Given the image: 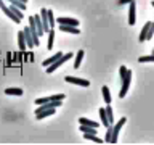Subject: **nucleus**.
I'll return each mask as SVG.
<instances>
[{"label": "nucleus", "instance_id": "nucleus-17", "mask_svg": "<svg viewBox=\"0 0 154 145\" xmlns=\"http://www.w3.org/2000/svg\"><path fill=\"white\" fill-rule=\"evenodd\" d=\"M84 55H85V52H84V50H79V52H77L75 60H74V68H75V69L80 66V63H82V58H84Z\"/></svg>", "mask_w": 154, "mask_h": 145}, {"label": "nucleus", "instance_id": "nucleus-11", "mask_svg": "<svg viewBox=\"0 0 154 145\" xmlns=\"http://www.w3.org/2000/svg\"><path fill=\"white\" fill-rule=\"evenodd\" d=\"M18 45L21 52H26V39H24V32H18Z\"/></svg>", "mask_w": 154, "mask_h": 145}, {"label": "nucleus", "instance_id": "nucleus-15", "mask_svg": "<svg viewBox=\"0 0 154 145\" xmlns=\"http://www.w3.org/2000/svg\"><path fill=\"white\" fill-rule=\"evenodd\" d=\"M61 55H63V53H61V52H56V53H55V55H53L51 58H47V60H43V61H42V65H43V66H45V68H47L48 65H51V63H53V61H56V60H58V58H60Z\"/></svg>", "mask_w": 154, "mask_h": 145}, {"label": "nucleus", "instance_id": "nucleus-29", "mask_svg": "<svg viewBox=\"0 0 154 145\" xmlns=\"http://www.w3.org/2000/svg\"><path fill=\"white\" fill-rule=\"evenodd\" d=\"M19 2H23V3H27V0H19Z\"/></svg>", "mask_w": 154, "mask_h": 145}, {"label": "nucleus", "instance_id": "nucleus-24", "mask_svg": "<svg viewBox=\"0 0 154 145\" xmlns=\"http://www.w3.org/2000/svg\"><path fill=\"white\" fill-rule=\"evenodd\" d=\"M8 8L13 11V14H14V16H18L19 19H23V16H24V14H23V10H19L18 7H14V5H11V7H8Z\"/></svg>", "mask_w": 154, "mask_h": 145}, {"label": "nucleus", "instance_id": "nucleus-10", "mask_svg": "<svg viewBox=\"0 0 154 145\" xmlns=\"http://www.w3.org/2000/svg\"><path fill=\"white\" fill-rule=\"evenodd\" d=\"M60 31L61 32H69V34H80L77 26H64V24H60Z\"/></svg>", "mask_w": 154, "mask_h": 145}, {"label": "nucleus", "instance_id": "nucleus-28", "mask_svg": "<svg viewBox=\"0 0 154 145\" xmlns=\"http://www.w3.org/2000/svg\"><path fill=\"white\" fill-rule=\"evenodd\" d=\"M132 0H117V5L120 7V5H125V3H130Z\"/></svg>", "mask_w": 154, "mask_h": 145}, {"label": "nucleus", "instance_id": "nucleus-9", "mask_svg": "<svg viewBox=\"0 0 154 145\" xmlns=\"http://www.w3.org/2000/svg\"><path fill=\"white\" fill-rule=\"evenodd\" d=\"M24 39H26V48H31V47H34V40H32V34H31V31H29V26L24 29Z\"/></svg>", "mask_w": 154, "mask_h": 145}, {"label": "nucleus", "instance_id": "nucleus-8", "mask_svg": "<svg viewBox=\"0 0 154 145\" xmlns=\"http://www.w3.org/2000/svg\"><path fill=\"white\" fill-rule=\"evenodd\" d=\"M40 21H42V27H43V32H47L50 26H48V16H47V8H43L40 11Z\"/></svg>", "mask_w": 154, "mask_h": 145}, {"label": "nucleus", "instance_id": "nucleus-12", "mask_svg": "<svg viewBox=\"0 0 154 145\" xmlns=\"http://www.w3.org/2000/svg\"><path fill=\"white\" fill-rule=\"evenodd\" d=\"M47 34H48L47 48H48V50H51V48H53V42H55V31H53V29H48V31H47Z\"/></svg>", "mask_w": 154, "mask_h": 145}, {"label": "nucleus", "instance_id": "nucleus-3", "mask_svg": "<svg viewBox=\"0 0 154 145\" xmlns=\"http://www.w3.org/2000/svg\"><path fill=\"white\" fill-rule=\"evenodd\" d=\"M130 82H132V71L127 69V74H125V77L122 79V87H120V92H119V97H120V98H124V97L127 95L128 87H130Z\"/></svg>", "mask_w": 154, "mask_h": 145}, {"label": "nucleus", "instance_id": "nucleus-20", "mask_svg": "<svg viewBox=\"0 0 154 145\" xmlns=\"http://www.w3.org/2000/svg\"><path fill=\"white\" fill-rule=\"evenodd\" d=\"M47 16H48V26H50V29H53L55 24H56V21H55V16H53L51 10H47Z\"/></svg>", "mask_w": 154, "mask_h": 145}, {"label": "nucleus", "instance_id": "nucleus-6", "mask_svg": "<svg viewBox=\"0 0 154 145\" xmlns=\"http://www.w3.org/2000/svg\"><path fill=\"white\" fill-rule=\"evenodd\" d=\"M55 21L58 24H64V26H77V27H79V21L74 19V18H64V16H61V18L55 19Z\"/></svg>", "mask_w": 154, "mask_h": 145}, {"label": "nucleus", "instance_id": "nucleus-22", "mask_svg": "<svg viewBox=\"0 0 154 145\" xmlns=\"http://www.w3.org/2000/svg\"><path fill=\"white\" fill-rule=\"evenodd\" d=\"M100 118H101V121H103V126H104V127H108V126H109V121H108V116H106L104 108H100Z\"/></svg>", "mask_w": 154, "mask_h": 145}, {"label": "nucleus", "instance_id": "nucleus-18", "mask_svg": "<svg viewBox=\"0 0 154 145\" xmlns=\"http://www.w3.org/2000/svg\"><path fill=\"white\" fill-rule=\"evenodd\" d=\"M84 139L91 140V142H95V143H103V139L96 137V134H84Z\"/></svg>", "mask_w": 154, "mask_h": 145}, {"label": "nucleus", "instance_id": "nucleus-13", "mask_svg": "<svg viewBox=\"0 0 154 145\" xmlns=\"http://www.w3.org/2000/svg\"><path fill=\"white\" fill-rule=\"evenodd\" d=\"M151 24H152V21H146V24L143 26L141 32H140V42L146 40V34H148V29H149V26H151Z\"/></svg>", "mask_w": 154, "mask_h": 145}, {"label": "nucleus", "instance_id": "nucleus-21", "mask_svg": "<svg viewBox=\"0 0 154 145\" xmlns=\"http://www.w3.org/2000/svg\"><path fill=\"white\" fill-rule=\"evenodd\" d=\"M79 123H80V124L91 126V127H96V129L100 127V124H98V123H95V121H90V119H87V118H80V119H79Z\"/></svg>", "mask_w": 154, "mask_h": 145}, {"label": "nucleus", "instance_id": "nucleus-26", "mask_svg": "<svg viewBox=\"0 0 154 145\" xmlns=\"http://www.w3.org/2000/svg\"><path fill=\"white\" fill-rule=\"evenodd\" d=\"M111 132H112V127H111V124L108 126V130H106V137H104V142L111 143Z\"/></svg>", "mask_w": 154, "mask_h": 145}, {"label": "nucleus", "instance_id": "nucleus-16", "mask_svg": "<svg viewBox=\"0 0 154 145\" xmlns=\"http://www.w3.org/2000/svg\"><path fill=\"white\" fill-rule=\"evenodd\" d=\"M104 111H106V116H108L109 124H112L114 123V111H112V108H111V103H108V106L104 108Z\"/></svg>", "mask_w": 154, "mask_h": 145}, {"label": "nucleus", "instance_id": "nucleus-1", "mask_svg": "<svg viewBox=\"0 0 154 145\" xmlns=\"http://www.w3.org/2000/svg\"><path fill=\"white\" fill-rule=\"evenodd\" d=\"M72 56H74V53H71V52H69V53H66V55H61L56 61H53L51 65H48V66H47V72H48V74L55 72V71L58 69V68H60V66L63 65V63H66L67 60H71Z\"/></svg>", "mask_w": 154, "mask_h": 145}, {"label": "nucleus", "instance_id": "nucleus-19", "mask_svg": "<svg viewBox=\"0 0 154 145\" xmlns=\"http://www.w3.org/2000/svg\"><path fill=\"white\" fill-rule=\"evenodd\" d=\"M80 130L84 134H96V127H91V126L87 124H80Z\"/></svg>", "mask_w": 154, "mask_h": 145}, {"label": "nucleus", "instance_id": "nucleus-7", "mask_svg": "<svg viewBox=\"0 0 154 145\" xmlns=\"http://www.w3.org/2000/svg\"><path fill=\"white\" fill-rule=\"evenodd\" d=\"M55 113H56V108H47V110H42V111H38V113H35V118L43 119V118H47V116H50V114H55Z\"/></svg>", "mask_w": 154, "mask_h": 145}, {"label": "nucleus", "instance_id": "nucleus-25", "mask_svg": "<svg viewBox=\"0 0 154 145\" xmlns=\"http://www.w3.org/2000/svg\"><path fill=\"white\" fill-rule=\"evenodd\" d=\"M140 63H148V61H154V55H148V56H140L138 58Z\"/></svg>", "mask_w": 154, "mask_h": 145}, {"label": "nucleus", "instance_id": "nucleus-4", "mask_svg": "<svg viewBox=\"0 0 154 145\" xmlns=\"http://www.w3.org/2000/svg\"><path fill=\"white\" fill-rule=\"evenodd\" d=\"M135 8H137V3H135V0L128 3V24H133L137 23V11H135Z\"/></svg>", "mask_w": 154, "mask_h": 145}, {"label": "nucleus", "instance_id": "nucleus-5", "mask_svg": "<svg viewBox=\"0 0 154 145\" xmlns=\"http://www.w3.org/2000/svg\"><path fill=\"white\" fill-rule=\"evenodd\" d=\"M66 82H69V84H75V85H80V87H90V81H87V79H80V77L67 76V77H66Z\"/></svg>", "mask_w": 154, "mask_h": 145}, {"label": "nucleus", "instance_id": "nucleus-27", "mask_svg": "<svg viewBox=\"0 0 154 145\" xmlns=\"http://www.w3.org/2000/svg\"><path fill=\"white\" fill-rule=\"evenodd\" d=\"M152 34H154V23L149 26V29H148V34H146V40H151L152 39Z\"/></svg>", "mask_w": 154, "mask_h": 145}, {"label": "nucleus", "instance_id": "nucleus-2", "mask_svg": "<svg viewBox=\"0 0 154 145\" xmlns=\"http://www.w3.org/2000/svg\"><path fill=\"white\" fill-rule=\"evenodd\" d=\"M125 123H127V118H120L114 126L111 124V127H112V132H111V143H116V142H117L119 132H120V129H122V126H124Z\"/></svg>", "mask_w": 154, "mask_h": 145}, {"label": "nucleus", "instance_id": "nucleus-23", "mask_svg": "<svg viewBox=\"0 0 154 145\" xmlns=\"http://www.w3.org/2000/svg\"><path fill=\"white\" fill-rule=\"evenodd\" d=\"M103 98H104L106 103H111V100H112L111 98V92H109V89L106 85H103Z\"/></svg>", "mask_w": 154, "mask_h": 145}, {"label": "nucleus", "instance_id": "nucleus-14", "mask_svg": "<svg viewBox=\"0 0 154 145\" xmlns=\"http://www.w3.org/2000/svg\"><path fill=\"white\" fill-rule=\"evenodd\" d=\"M5 94H7V95H18V97H21L23 95V89H18V87H8V89H5Z\"/></svg>", "mask_w": 154, "mask_h": 145}]
</instances>
